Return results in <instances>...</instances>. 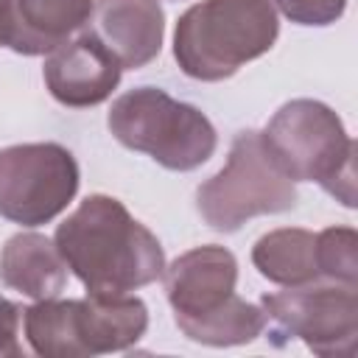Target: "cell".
Instances as JSON below:
<instances>
[{
  "label": "cell",
  "mask_w": 358,
  "mask_h": 358,
  "mask_svg": "<svg viewBox=\"0 0 358 358\" xmlns=\"http://www.w3.org/2000/svg\"><path fill=\"white\" fill-rule=\"evenodd\" d=\"M22 327L31 350L45 358H84L134 347L148 330L143 299L95 296L84 299H36L22 308Z\"/></svg>",
  "instance_id": "obj_4"
},
{
  "label": "cell",
  "mask_w": 358,
  "mask_h": 358,
  "mask_svg": "<svg viewBox=\"0 0 358 358\" xmlns=\"http://www.w3.org/2000/svg\"><path fill=\"white\" fill-rule=\"evenodd\" d=\"M78 162L59 143L0 148V215L20 227L53 221L78 193Z\"/></svg>",
  "instance_id": "obj_8"
},
{
  "label": "cell",
  "mask_w": 358,
  "mask_h": 358,
  "mask_svg": "<svg viewBox=\"0 0 358 358\" xmlns=\"http://www.w3.org/2000/svg\"><path fill=\"white\" fill-rule=\"evenodd\" d=\"M53 243L87 294L123 296L151 285L165 271L157 235L140 224L120 199L87 196L59 227Z\"/></svg>",
  "instance_id": "obj_1"
},
{
  "label": "cell",
  "mask_w": 358,
  "mask_h": 358,
  "mask_svg": "<svg viewBox=\"0 0 358 358\" xmlns=\"http://www.w3.org/2000/svg\"><path fill=\"white\" fill-rule=\"evenodd\" d=\"M277 36L271 0H201L176 20L173 59L187 78L224 81L268 53Z\"/></svg>",
  "instance_id": "obj_2"
},
{
  "label": "cell",
  "mask_w": 358,
  "mask_h": 358,
  "mask_svg": "<svg viewBox=\"0 0 358 358\" xmlns=\"http://www.w3.org/2000/svg\"><path fill=\"white\" fill-rule=\"evenodd\" d=\"M42 76L48 92L62 106L84 109L103 103L117 90L123 67L90 31H81L48 53Z\"/></svg>",
  "instance_id": "obj_9"
},
{
  "label": "cell",
  "mask_w": 358,
  "mask_h": 358,
  "mask_svg": "<svg viewBox=\"0 0 358 358\" xmlns=\"http://www.w3.org/2000/svg\"><path fill=\"white\" fill-rule=\"evenodd\" d=\"M0 282L34 302L50 299L67 285V263L50 238L39 232H17L0 249Z\"/></svg>",
  "instance_id": "obj_13"
},
{
  "label": "cell",
  "mask_w": 358,
  "mask_h": 358,
  "mask_svg": "<svg viewBox=\"0 0 358 358\" xmlns=\"http://www.w3.org/2000/svg\"><path fill=\"white\" fill-rule=\"evenodd\" d=\"M260 137L291 182H316L344 207H355V140L327 103L294 98L271 115Z\"/></svg>",
  "instance_id": "obj_3"
},
{
  "label": "cell",
  "mask_w": 358,
  "mask_h": 358,
  "mask_svg": "<svg viewBox=\"0 0 358 358\" xmlns=\"http://www.w3.org/2000/svg\"><path fill=\"white\" fill-rule=\"evenodd\" d=\"M294 182L277 168L257 129H243L229 145L227 165L196 190V207L215 232H238L249 218L296 207Z\"/></svg>",
  "instance_id": "obj_6"
},
{
  "label": "cell",
  "mask_w": 358,
  "mask_h": 358,
  "mask_svg": "<svg viewBox=\"0 0 358 358\" xmlns=\"http://www.w3.org/2000/svg\"><path fill=\"white\" fill-rule=\"evenodd\" d=\"M282 17H288L296 25L308 28H324L341 20L347 0H271Z\"/></svg>",
  "instance_id": "obj_17"
},
{
  "label": "cell",
  "mask_w": 358,
  "mask_h": 358,
  "mask_svg": "<svg viewBox=\"0 0 358 358\" xmlns=\"http://www.w3.org/2000/svg\"><path fill=\"white\" fill-rule=\"evenodd\" d=\"M20 324H22V308L0 294V358H20Z\"/></svg>",
  "instance_id": "obj_18"
},
{
  "label": "cell",
  "mask_w": 358,
  "mask_h": 358,
  "mask_svg": "<svg viewBox=\"0 0 358 358\" xmlns=\"http://www.w3.org/2000/svg\"><path fill=\"white\" fill-rule=\"evenodd\" d=\"M260 308L277 344L299 338L322 358H352L358 344V285L316 280L263 294Z\"/></svg>",
  "instance_id": "obj_7"
},
{
  "label": "cell",
  "mask_w": 358,
  "mask_h": 358,
  "mask_svg": "<svg viewBox=\"0 0 358 358\" xmlns=\"http://www.w3.org/2000/svg\"><path fill=\"white\" fill-rule=\"evenodd\" d=\"M176 327L185 333V338L207 347H235L255 341L268 319L260 305H252L232 294L221 308L204 313V316H173Z\"/></svg>",
  "instance_id": "obj_15"
},
{
  "label": "cell",
  "mask_w": 358,
  "mask_h": 358,
  "mask_svg": "<svg viewBox=\"0 0 358 358\" xmlns=\"http://www.w3.org/2000/svg\"><path fill=\"white\" fill-rule=\"evenodd\" d=\"M123 70L154 62L165 39V11L159 0H95L87 28Z\"/></svg>",
  "instance_id": "obj_10"
},
{
  "label": "cell",
  "mask_w": 358,
  "mask_h": 358,
  "mask_svg": "<svg viewBox=\"0 0 358 358\" xmlns=\"http://www.w3.org/2000/svg\"><path fill=\"white\" fill-rule=\"evenodd\" d=\"M252 266L260 271V277L282 288L322 280L316 260V232L282 227L260 235L252 246Z\"/></svg>",
  "instance_id": "obj_14"
},
{
  "label": "cell",
  "mask_w": 358,
  "mask_h": 358,
  "mask_svg": "<svg viewBox=\"0 0 358 358\" xmlns=\"http://www.w3.org/2000/svg\"><path fill=\"white\" fill-rule=\"evenodd\" d=\"M316 260L322 280L358 285V235L352 227H327L316 232Z\"/></svg>",
  "instance_id": "obj_16"
},
{
  "label": "cell",
  "mask_w": 358,
  "mask_h": 358,
  "mask_svg": "<svg viewBox=\"0 0 358 358\" xmlns=\"http://www.w3.org/2000/svg\"><path fill=\"white\" fill-rule=\"evenodd\" d=\"M162 280L173 316H204L235 294L238 260L229 249L204 243L165 266Z\"/></svg>",
  "instance_id": "obj_11"
},
{
  "label": "cell",
  "mask_w": 358,
  "mask_h": 358,
  "mask_svg": "<svg viewBox=\"0 0 358 358\" xmlns=\"http://www.w3.org/2000/svg\"><path fill=\"white\" fill-rule=\"evenodd\" d=\"M95 0H8L6 48L20 56H45L90 22Z\"/></svg>",
  "instance_id": "obj_12"
},
{
  "label": "cell",
  "mask_w": 358,
  "mask_h": 358,
  "mask_svg": "<svg viewBox=\"0 0 358 358\" xmlns=\"http://www.w3.org/2000/svg\"><path fill=\"white\" fill-rule=\"evenodd\" d=\"M106 126L120 145L148 154L157 165L179 173L201 168L218 145L210 117L159 87H134L117 95Z\"/></svg>",
  "instance_id": "obj_5"
},
{
  "label": "cell",
  "mask_w": 358,
  "mask_h": 358,
  "mask_svg": "<svg viewBox=\"0 0 358 358\" xmlns=\"http://www.w3.org/2000/svg\"><path fill=\"white\" fill-rule=\"evenodd\" d=\"M6 3L8 0H0V48H6Z\"/></svg>",
  "instance_id": "obj_19"
}]
</instances>
